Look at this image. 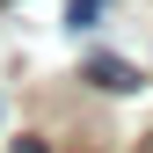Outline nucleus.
<instances>
[{"label": "nucleus", "mask_w": 153, "mask_h": 153, "mask_svg": "<svg viewBox=\"0 0 153 153\" xmlns=\"http://www.w3.org/2000/svg\"><path fill=\"white\" fill-rule=\"evenodd\" d=\"M80 80H88V88H102V95H139V88H146V73L131 66V59H109V51H95V59L80 66Z\"/></svg>", "instance_id": "nucleus-1"}, {"label": "nucleus", "mask_w": 153, "mask_h": 153, "mask_svg": "<svg viewBox=\"0 0 153 153\" xmlns=\"http://www.w3.org/2000/svg\"><path fill=\"white\" fill-rule=\"evenodd\" d=\"M102 7H109V0H73L66 22H73V29H95V15H102Z\"/></svg>", "instance_id": "nucleus-2"}, {"label": "nucleus", "mask_w": 153, "mask_h": 153, "mask_svg": "<svg viewBox=\"0 0 153 153\" xmlns=\"http://www.w3.org/2000/svg\"><path fill=\"white\" fill-rule=\"evenodd\" d=\"M15 153H51V146L44 139H15Z\"/></svg>", "instance_id": "nucleus-3"}, {"label": "nucleus", "mask_w": 153, "mask_h": 153, "mask_svg": "<svg viewBox=\"0 0 153 153\" xmlns=\"http://www.w3.org/2000/svg\"><path fill=\"white\" fill-rule=\"evenodd\" d=\"M139 153H153V131H146V139H139Z\"/></svg>", "instance_id": "nucleus-4"}, {"label": "nucleus", "mask_w": 153, "mask_h": 153, "mask_svg": "<svg viewBox=\"0 0 153 153\" xmlns=\"http://www.w3.org/2000/svg\"><path fill=\"white\" fill-rule=\"evenodd\" d=\"M0 117H7V102H0Z\"/></svg>", "instance_id": "nucleus-5"}]
</instances>
